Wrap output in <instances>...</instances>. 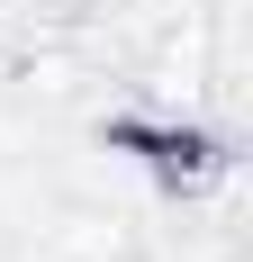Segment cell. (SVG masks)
<instances>
[{
    "label": "cell",
    "instance_id": "cell-1",
    "mask_svg": "<svg viewBox=\"0 0 253 262\" xmlns=\"http://www.w3.org/2000/svg\"><path fill=\"white\" fill-rule=\"evenodd\" d=\"M54 253L64 262H126V235H118V217H64Z\"/></svg>",
    "mask_w": 253,
    "mask_h": 262
}]
</instances>
